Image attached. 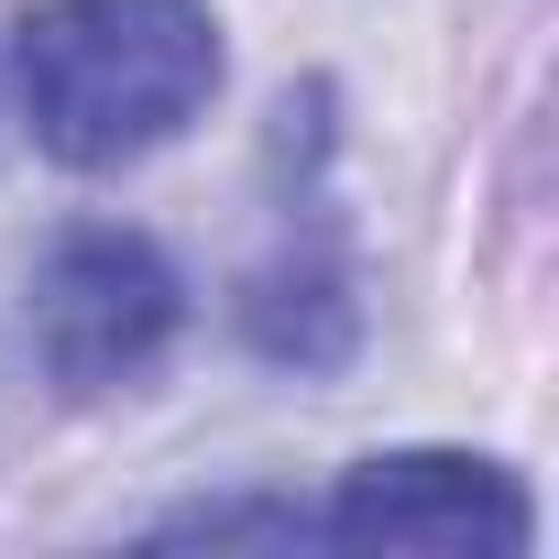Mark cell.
Wrapping results in <instances>:
<instances>
[{"label":"cell","mask_w":559,"mask_h":559,"mask_svg":"<svg viewBox=\"0 0 559 559\" xmlns=\"http://www.w3.org/2000/svg\"><path fill=\"white\" fill-rule=\"evenodd\" d=\"M12 99L56 165H143L219 99V23L209 0H34L12 23Z\"/></svg>","instance_id":"6da1fadb"},{"label":"cell","mask_w":559,"mask_h":559,"mask_svg":"<svg viewBox=\"0 0 559 559\" xmlns=\"http://www.w3.org/2000/svg\"><path fill=\"white\" fill-rule=\"evenodd\" d=\"M187 330V286H176V263L121 230V219H78L45 241L34 263V352L67 395H121L143 384Z\"/></svg>","instance_id":"7a4b0ae2"},{"label":"cell","mask_w":559,"mask_h":559,"mask_svg":"<svg viewBox=\"0 0 559 559\" xmlns=\"http://www.w3.org/2000/svg\"><path fill=\"white\" fill-rule=\"evenodd\" d=\"M330 548H417V559H515L537 548V504L483 450H384L352 461L341 493L308 515Z\"/></svg>","instance_id":"3957f363"},{"label":"cell","mask_w":559,"mask_h":559,"mask_svg":"<svg viewBox=\"0 0 559 559\" xmlns=\"http://www.w3.org/2000/svg\"><path fill=\"white\" fill-rule=\"evenodd\" d=\"M241 341L286 373H341L352 341H362V297H352V252L330 219L297 230L286 209V241H274L252 274H241Z\"/></svg>","instance_id":"277c9868"}]
</instances>
